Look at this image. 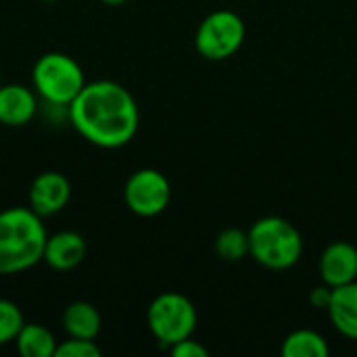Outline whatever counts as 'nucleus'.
<instances>
[{
	"mask_svg": "<svg viewBox=\"0 0 357 357\" xmlns=\"http://www.w3.org/2000/svg\"><path fill=\"white\" fill-rule=\"evenodd\" d=\"M46 228L31 207L0 211V276L21 274L42 261Z\"/></svg>",
	"mask_w": 357,
	"mask_h": 357,
	"instance_id": "nucleus-2",
	"label": "nucleus"
},
{
	"mask_svg": "<svg viewBox=\"0 0 357 357\" xmlns=\"http://www.w3.org/2000/svg\"><path fill=\"white\" fill-rule=\"evenodd\" d=\"M63 331L71 339H88L96 341L102 328V318L98 310L88 301H73L63 312Z\"/></svg>",
	"mask_w": 357,
	"mask_h": 357,
	"instance_id": "nucleus-13",
	"label": "nucleus"
},
{
	"mask_svg": "<svg viewBox=\"0 0 357 357\" xmlns=\"http://www.w3.org/2000/svg\"><path fill=\"white\" fill-rule=\"evenodd\" d=\"M280 354L282 357H328L331 347L320 333L299 328L287 335V339L282 341Z\"/></svg>",
	"mask_w": 357,
	"mask_h": 357,
	"instance_id": "nucleus-15",
	"label": "nucleus"
},
{
	"mask_svg": "<svg viewBox=\"0 0 357 357\" xmlns=\"http://www.w3.org/2000/svg\"><path fill=\"white\" fill-rule=\"evenodd\" d=\"M67 111L75 132L98 149L130 144L140 126L136 98L128 88L111 79L86 82Z\"/></svg>",
	"mask_w": 357,
	"mask_h": 357,
	"instance_id": "nucleus-1",
	"label": "nucleus"
},
{
	"mask_svg": "<svg viewBox=\"0 0 357 357\" xmlns=\"http://www.w3.org/2000/svg\"><path fill=\"white\" fill-rule=\"evenodd\" d=\"M27 199L29 207L40 218H50L67 207L71 199V184L59 172H42L33 178Z\"/></svg>",
	"mask_w": 357,
	"mask_h": 357,
	"instance_id": "nucleus-8",
	"label": "nucleus"
},
{
	"mask_svg": "<svg viewBox=\"0 0 357 357\" xmlns=\"http://www.w3.org/2000/svg\"><path fill=\"white\" fill-rule=\"evenodd\" d=\"M36 94L52 107H69L86 86L82 65L65 52L42 54L31 69Z\"/></svg>",
	"mask_w": 357,
	"mask_h": 357,
	"instance_id": "nucleus-4",
	"label": "nucleus"
},
{
	"mask_svg": "<svg viewBox=\"0 0 357 357\" xmlns=\"http://www.w3.org/2000/svg\"><path fill=\"white\" fill-rule=\"evenodd\" d=\"M215 255L222 261L236 264L249 255V232L241 228H226L215 236Z\"/></svg>",
	"mask_w": 357,
	"mask_h": 357,
	"instance_id": "nucleus-16",
	"label": "nucleus"
},
{
	"mask_svg": "<svg viewBox=\"0 0 357 357\" xmlns=\"http://www.w3.org/2000/svg\"><path fill=\"white\" fill-rule=\"evenodd\" d=\"M197 307L195 303L176 291L157 295L146 312V324L151 335L163 345L172 347L182 339H188L197 331Z\"/></svg>",
	"mask_w": 357,
	"mask_h": 357,
	"instance_id": "nucleus-5",
	"label": "nucleus"
},
{
	"mask_svg": "<svg viewBox=\"0 0 357 357\" xmlns=\"http://www.w3.org/2000/svg\"><path fill=\"white\" fill-rule=\"evenodd\" d=\"M100 2H105V4H109V6H119V4H123V2H128V0H100Z\"/></svg>",
	"mask_w": 357,
	"mask_h": 357,
	"instance_id": "nucleus-21",
	"label": "nucleus"
},
{
	"mask_svg": "<svg viewBox=\"0 0 357 357\" xmlns=\"http://www.w3.org/2000/svg\"><path fill=\"white\" fill-rule=\"evenodd\" d=\"M23 324H25V318L19 305L8 299H0V347L15 343Z\"/></svg>",
	"mask_w": 357,
	"mask_h": 357,
	"instance_id": "nucleus-17",
	"label": "nucleus"
},
{
	"mask_svg": "<svg viewBox=\"0 0 357 357\" xmlns=\"http://www.w3.org/2000/svg\"><path fill=\"white\" fill-rule=\"evenodd\" d=\"M249 257L268 270H289L303 255L301 232L284 218L268 215L257 220L249 230Z\"/></svg>",
	"mask_w": 357,
	"mask_h": 357,
	"instance_id": "nucleus-3",
	"label": "nucleus"
},
{
	"mask_svg": "<svg viewBox=\"0 0 357 357\" xmlns=\"http://www.w3.org/2000/svg\"><path fill=\"white\" fill-rule=\"evenodd\" d=\"M247 27L238 13L220 8L209 13L197 27L195 46L207 61H226L236 54L245 42Z\"/></svg>",
	"mask_w": 357,
	"mask_h": 357,
	"instance_id": "nucleus-6",
	"label": "nucleus"
},
{
	"mask_svg": "<svg viewBox=\"0 0 357 357\" xmlns=\"http://www.w3.org/2000/svg\"><path fill=\"white\" fill-rule=\"evenodd\" d=\"M0 84H2V82H0Z\"/></svg>",
	"mask_w": 357,
	"mask_h": 357,
	"instance_id": "nucleus-23",
	"label": "nucleus"
},
{
	"mask_svg": "<svg viewBox=\"0 0 357 357\" xmlns=\"http://www.w3.org/2000/svg\"><path fill=\"white\" fill-rule=\"evenodd\" d=\"M331 299H333V289L331 287H326L324 282L320 284V287H316L312 293H310V303L316 307V310H328V305H331Z\"/></svg>",
	"mask_w": 357,
	"mask_h": 357,
	"instance_id": "nucleus-20",
	"label": "nucleus"
},
{
	"mask_svg": "<svg viewBox=\"0 0 357 357\" xmlns=\"http://www.w3.org/2000/svg\"><path fill=\"white\" fill-rule=\"evenodd\" d=\"M44 2H54V0H44Z\"/></svg>",
	"mask_w": 357,
	"mask_h": 357,
	"instance_id": "nucleus-22",
	"label": "nucleus"
},
{
	"mask_svg": "<svg viewBox=\"0 0 357 357\" xmlns=\"http://www.w3.org/2000/svg\"><path fill=\"white\" fill-rule=\"evenodd\" d=\"M15 345L23 357H54L59 343L46 326L25 322L15 339Z\"/></svg>",
	"mask_w": 357,
	"mask_h": 357,
	"instance_id": "nucleus-14",
	"label": "nucleus"
},
{
	"mask_svg": "<svg viewBox=\"0 0 357 357\" xmlns=\"http://www.w3.org/2000/svg\"><path fill=\"white\" fill-rule=\"evenodd\" d=\"M169 354L174 357H209V349L205 345H201L199 341H195L192 337H188V339H182L176 345H172Z\"/></svg>",
	"mask_w": 357,
	"mask_h": 357,
	"instance_id": "nucleus-19",
	"label": "nucleus"
},
{
	"mask_svg": "<svg viewBox=\"0 0 357 357\" xmlns=\"http://www.w3.org/2000/svg\"><path fill=\"white\" fill-rule=\"evenodd\" d=\"M326 312L339 335L357 341V280L333 289V299Z\"/></svg>",
	"mask_w": 357,
	"mask_h": 357,
	"instance_id": "nucleus-12",
	"label": "nucleus"
},
{
	"mask_svg": "<svg viewBox=\"0 0 357 357\" xmlns=\"http://www.w3.org/2000/svg\"><path fill=\"white\" fill-rule=\"evenodd\" d=\"M320 278L326 287L337 289L357 280V247L347 241L331 243L318 261Z\"/></svg>",
	"mask_w": 357,
	"mask_h": 357,
	"instance_id": "nucleus-9",
	"label": "nucleus"
},
{
	"mask_svg": "<svg viewBox=\"0 0 357 357\" xmlns=\"http://www.w3.org/2000/svg\"><path fill=\"white\" fill-rule=\"evenodd\" d=\"M38 113L36 90L23 84H0V123L8 128L27 126Z\"/></svg>",
	"mask_w": 357,
	"mask_h": 357,
	"instance_id": "nucleus-10",
	"label": "nucleus"
},
{
	"mask_svg": "<svg viewBox=\"0 0 357 357\" xmlns=\"http://www.w3.org/2000/svg\"><path fill=\"white\" fill-rule=\"evenodd\" d=\"M123 201L132 213L140 218H155L167 209L172 201V184L159 169H138L123 186Z\"/></svg>",
	"mask_w": 357,
	"mask_h": 357,
	"instance_id": "nucleus-7",
	"label": "nucleus"
},
{
	"mask_svg": "<svg viewBox=\"0 0 357 357\" xmlns=\"http://www.w3.org/2000/svg\"><path fill=\"white\" fill-rule=\"evenodd\" d=\"M100 347L88 339H67L65 343L56 345L54 357H100Z\"/></svg>",
	"mask_w": 357,
	"mask_h": 357,
	"instance_id": "nucleus-18",
	"label": "nucleus"
},
{
	"mask_svg": "<svg viewBox=\"0 0 357 357\" xmlns=\"http://www.w3.org/2000/svg\"><path fill=\"white\" fill-rule=\"evenodd\" d=\"M86 257V241L79 232L63 230L56 234H50L44 245L42 261L56 270V272H69L77 268Z\"/></svg>",
	"mask_w": 357,
	"mask_h": 357,
	"instance_id": "nucleus-11",
	"label": "nucleus"
}]
</instances>
